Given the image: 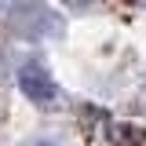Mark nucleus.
I'll list each match as a JSON object with an SVG mask.
<instances>
[{"label":"nucleus","mask_w":146,"mask_h":146,"mask_svg":"<svg viewBox=\"0 0 146 146\" xmlns=\"http://www.w3.org/2000/svg\"><path fill=\"white\" fill-rule=\"evenodd\" d=\"M7 29L18 36H29V40H44L62 29V18L48 7V0H18L7 11Z\"/></svg>","instance_id":"nucleus-1"},{"label":"nucleus","mask_w":146,"mask_h":146,"mask_svg":"<svg viewBox=\"0 0 146 146\" xmlns=\"http://www.w3.org/2000/svg\"><path fill=\"white\" fill-rule=\"evenodd\" d=\"M18 88L26 91V99H33V102H55V77L48 73V66L40 62V58H26L22 66H18Z\"/></svg>","instance_id":"nucleus-2"}]
</instances>
